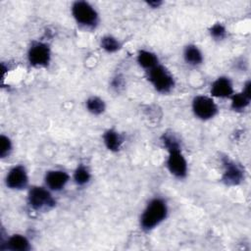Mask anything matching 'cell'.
<instances>
[{"instance_id": "obj_7", "label": "cell", "mask_w": 251, "mask_h": 251, "mask_svg": "<svg viewBox=\"0 0 251 251\" xmlns=\"http://www.w3.org/2000/svg\"><path fill=\"white\" fill-rule=\"evenodd\" d=\"M28 60L33 66H45L50 60L49 47L44 43H36L32 45L28 51Z\"/></svg>"}, {"instance_id": "obj_2", "label": "cell", "mask_w": 251, "mask_h": 251, "mask_svg": "<svg viewBox=\"0 0 251 251\" xmlns=\"http://www.w3.org/2000/svg\"><path fill=\"white\" fill-rule=\"evenodd\" d=\"M167 215V206L161 199L152 200L141 217V226L144 229H151L160 224Z\"/></svg>"}, {"instance_id": "obj_17", "label": "cell", "mask_w": 251, "mask_h": 251, "mask_svg": "<svg viewBox=\"0 0 251 251\" xmlns=\"http://www.w3.org/2000/svg\"><path fill=\"white\" fill-rule=\"evenodd\" d=\"M249 97H247L243 93H239L236 95L232 96V101H231V106L234 110H241L245 108L248 103H249Z\"/></svg>"}, {"instance_id": "obj_1", "label": "cell", "mask_w": 251, "mask_h": 251, "mask_svg": "<svg viewBox=\"0 0 251 251\" xmlns=\"http://www.w3.org/2000/svg\"><path fill=\"white\" fill-rule=\"evenodd\" d=\"M164 143L169 150L168 168L170 172L178 177H183L186 175L187 165L184 157L182 156L178 144L174 137L166 135L164 137Z\"/></svg>"}, {"instance_id": "obj_16", "label": "cell", "mask_w": 251, "mask_h": 251, "mask_svg": "<svg viewBox=\"0 0 251 251\" xmlns=\"http://www.w3.org/2000/svg\"><path fill=\"white\" fill-rule=\"evenodd\" d=\"M86 107L93 114H101L105 109V104L100 98L92 97L87 100Z\"/></svg>"}, {"instance_id": "obj_3", "label": "cell", "mask_w": 251, "mask_h": 251, "mask_svg": "<svg viewBox=\"0 0 251 251\" xmlns=\"http://www.w3.org/2000/svg\"><path fill=\"white\" fill-rule=\"evenodd\" d=\"M149 80L160 92H168L174 86L173 76L158 65L149 70Z\"/></svg>"}, {"instance_id": "obj_6", "label": "cell", "mask_w": 251, "mask_h": 251, "mask_svg": "<svg viewBox=\"0 0 251 251\" xmlns=\"http://www.w3.org/2000/svg\"><path fill=\"white\" fill-rule=\"evenodd\" d=\"M192 109L194 114L202 120L210 119L217 113V107L214 101L206 96L195 97L192 103Z\"/></svg>"}, {"instance_id": "obj_10", "label": "cell", "mask_w": 251, "mask_h": 251, "mask_svg": "<svg viewBox=\"0 0 251 251\" xmlns=\"http://www.w3.org/2000/svg\"><path fill=\"white\" fill-rule=\"evenodd\" d=\"M211 93L216 97H228L232 93V85L228 78L219 77L211 87Z\"/></svg>"}, {"instance_id": "obj_20", "label": "cell", "mask_w": 251, "mask_h": 251, "mask_svg": "<svg viewBox=\"0 0 251 251\" xmlns=\"http://www.w3.org/2000/svg\"><path fill=\"white\" fill-rule=\"evenodd\" d=\"M11 150V141L8 137L2 135L1 136V150H0V155L1 157H5L8 155V153Z\"/></svg>"}, {"instance_id": "obj_19", "label": "cell", "mask_w": 251, "mask_h": 251, "mask_svg": "<svg viewBox=\"0 0 251 251\" xmlns=\"http://www.w3.org/2000/svg\"><path fill=\"white\" fill-rule=\"evenodd\" d=\"M102 47L108 51V52H114L117 51L120 48V44L117 41L116 38L112 37V36H106L102 39Z\"/></svg>"}, {"instance_id": "obj_11", "label": "cell", "mask_w": 251, "mask_h": 251, "mask_svg": "<svg viewBox=\"0 0 251 251\" xmlns=\"http://www.w3.org/2000/svg\"><path fill=\"white\" fill-rule=\"evenodd\" d=\"M226 170L224 175V180L225 182L228 184H236L238 183L242 178V172L241 170L234 164L226 162Z\"/></svg>"}, {"instance_id": "obj_12", "label": "cell", "mask_w": 251, "mask_h": 251, "mask_svg": "<svg viewBox=\"0 0 251 251\" xmlns=\"http://www.w3.org/2000/svg\"><path fill=\"white\" fill-rule=\"evenodd\" d=\"M7 248L13 251H25L29 249V242L25 236L16 234L7 241Z\"/></svg>"}, {"instance_id": "obj_18", "label": "cell", "mask_w": 251, "mask_h": 251, "mask_svg": "<svg viewBox=\"0 0 251 251\" xmlns=\"http://www.w3.org/2000/svg\"><path fill=\"white\" fill-rule=\"evenodd\" d=\"M75 180L77 184H85L88 180H89V177H90V175L88 173V171L83 167V166H79L75 172Z\"/></svg>"}, {"instance_id": "obj_21", "label": "cell", "mask_w": 251, "mask_h": 251, "mask_svg": "<svg viewBox=\"0 0 251 251\" xmlns=\"http://www.w3.org/2000/svg\"><path fill=\"white\" fill-rule=\"evenodd\" d=\"M225 33H226V29L221 24H216L211 28V34L215 38H222V37H224Z\"/></svg>"}, {"instance_id": "obj_5", "label": "cell", "mask_w": 251, "mask_h": 251, "mask_svg": "<svg viewBox=\"0 0 251 251\" xmlns=\"http://www.w3.org/2000/svg\"><path fill=\"white\" fill-rule=\"evenodd\" d=\"M29 205L35 210L50 208L55 204L51 194L43 187H33L28 193Z\"/></svg>"}, {"instance_id": "obj_8", "label": "cell", "mask_w": 251, "mask_h": 251, "mask_svg": "<svg viewBox=\"0 0 251 251\" xmlns=\"http://www.w3.org/2000/svg\"><path fill=\"white\" fill-rule=\"evenodd\" d=\"M27 183V176L23 166L14 167L7 175L6 184L13 189L24 188Z\"/></svg>"}, {"instance_id": "obj_13", "label": "cell", "mask_w": 251, "mask_h": 251, "mask_svg": "<svg viewBox=\"0 0 251 251\" xmlns=\"http://www.w3.org/2000/svg\"><path fill=\"white\" fill-rule=\"evenodd\" d=\"M104 142L109 150L117 151L122 144V138L118 132L114 130H108L104 135Z\"/></svg>"}, {"instance_id": "obj_14", "label": "cell", "mask_w": 251, "mask_h": 251, "mask_svg": "<svg viewBox=\"0 0 251 251\" xmlns=\"http://www.w3.org/2000/svg\"><path fill=\"white\" fill-rule=\"evenodd\" d=\"M137 60L141 67H143L144 69H148V70L157 66V61H158L157 57L153 53H151L149 51H144V50L139 52Z\"/></svg>"}, {"instance_id": "obj_15", "label": "cell", "mask_w": 251, "mask_h": 251, "mask_svg": "<svg viewBox=\"0 0 251 251\" xmlns=\"http://www.w3.org/2000/svg\"><path fill=\"white\" fill-rule=\"evenodd\" d=\"M184 59L191 65H198L202 62V55L196 46L189 45L185 48Z\"/></svg>"}, {"instance_id": "obj_9", "label": "cell", "mask_w": 251, "mask_h": 251, "mask_svg": "<svg viewBox=\"0 0 251 251\" xmlns=\"http://www.w3.org/2000/svg\"><path fill=\"white\" fill-rule=\"evenodd\" d=\"M69 176L63 171H51L46 175L45 180L47 185L53 190H59L68 182Z\"/></svg>"}, {"instance_id": "obj_4", "label": "cell", "mask_w": 251, "mask_h": 251, "mask_svg": "<svg viewBox=\"0 0 251 251\" xmlns=\"http://www.w3.org/2000/svg\"><path fill=\"white\" fill-rule=\"evenodd\" d=\"M73 15L76 22L83 25H93L97 22V13L84 1H78L74 4Z\"/></svg>"}]
</instances>
